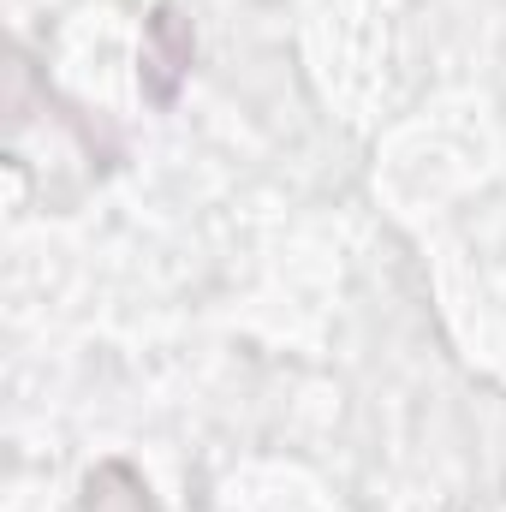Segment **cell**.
Instances as JSON below:
<instances>
[{
  "label": "cell",
  "instance_id": "1",
  "mask_svg": "<svg viewBox=\"0 0 506 512\" xmlns=\"http://www.w3.org/2000/svg\"><path fill=\"white\" fill-rule=\"evenodd\" d=\"M143 66H149V96L167 102L191 66V24L179 6H155V18L143 30Z\"/></svg>",
  "mask_w": 506,
  "mask_h": 512
}]
</instances>
